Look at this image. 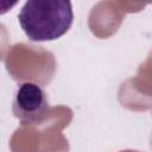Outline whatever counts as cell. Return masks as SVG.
Wrapping results in <instances>:
<instances>
[{
	"mask_svg": "<svg viewBox=\"0 0 152 152\" xmlns=\"http://www.w3.org/2000/svg\"><path fill=\"white\" fill-rule=\"evenodd\" d=\"M120 152H139V151H135V150H124V151H120Z\"/></svg>",
	"mask_w": 152,
	"mask_h": 152,
	"instance_id": "3957f363",
	"label": "cell"
},
{
	"mask_svg": "<svg viewBox=\"0 0 152 152\" xmlns=\"http://www.w3.org/2000/svg\"><path fill=\"white\" fill-rule=\"evenodd\" d=\"M19 24L32 42H50L62 37L72 24L70 1L30 0L19 12Z\"/></svg>",
	"mask_w": 152,
	"mask_h": 152,
	"instance_id": "6da1fadb",
	"label": "cell"
},
{
	"mask_svg": "<svg viewBox=\"0 0 152 152\" xmlns=\"http://www.w3.org/2000/svg\"><path fill=\"white\" fill-rule=\"evenodd\" d=\"M13 114L25 125L40 122L49 112V101L40 86L25 82L17 89L13 106Z\"/></svg>",
	"mask_w": 152,
	"mask_h": 152,
	"instance_id": "7a4b0ae2",
	"label": "cell"
}]
</instances>
